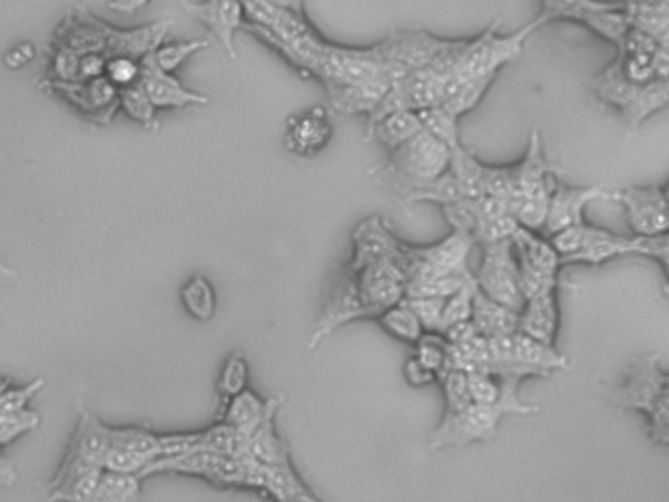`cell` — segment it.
<instances>
[{
    "label": "cell",
    "mask_w": 669,
    "mask_h": 502,
    "mask_svg": "<svg viewBox=\"0 0 669 502\" xmlns=\"http://www.w3.org/2000/svg\"><path fill=\"white\" fill-rule=\"evenodd\" d=\"M405 303L422 324L424 332H436L439 334L440 318H442V308L446 298H403Z\"/></svg>",
    "instance_id": "cell-50"
},
{
    "label": "cell",
    "mask_w": 669,
    "mask_h": 502,
    "mask_svg": "<svg viewBox=\"0 0 669 502\" xmlns=\"http://www.w3.org/2000/svg\"><path fill=\"white\" fill-rule=\"evenodd\" d=\"M470 321L473 322V326L483 338L511 336L519 326V313L509 306L491 301L481 293L480 288H475Z\"/></svg>",
    "instance_id": "cell-30"
},
{
    "label": "cell",
    "mask_w": 669,
    "mask_h": 502,
    "mask_svg": "<svg viewBox=\"0 0 669 502\" xmlns=\"http://www.w3.org/2000/svg\"><path fill=\"white\" fill-rule=\"evenodd\" d=\"M421 116L422 130L434 136L436 140L442 141L450 151L462 146L460 140V118L446 112L444 108L432 107L419 110Z\"/></svg>",
    "instance_id": "cell-39"
},
{
    "label": "cell",
    "mask_w": 669,
    "mask_h": 502,
    "mask_svg": "<svg viewBox=\"0 0 669 502\" xmlns=\"http://www.w3.org/2000/svg\"><path fill=\"white\" fill-rule=\"evenodd\" d=\"M632 30L668 41L669 0H622Z\"/></svg>",
    "instance_id": "cell-33"
},
{
    "label": "cell",
    "mask_w": 669,
    "mask_h": 502,
    "mask_svg": "<svg viewBox=\"0 0 669 502\" xmlns=\"http://www.w3.org/2000/svg\"><path fill=\"white\" fill-rule=\"evenodd\" d=\"M468 197L470 195L465 193L460 181L446 169L434 181L424 183L421 187L409 190L406 195H403V200H405L406 205L446 206Z\"/></svg>",
    "instance_id": "cell-34"
},
{
    "label": "cell",
    "mask_w": 669,
    "mask_h": 502,
    "mask_svg": "<svg viewBox=\"0 0 669 502\" xmlns=\"http://www.w3.org/2000/svg\"><path fill=\"white\" fill-rule=\"evenodd\" d=\"M403 375H405L406 383L413 385V387H429L432 383L439 381V375L434 371L426 370L422 363L416 362L414 357L406 360L403 365Z\"/></svg>",
    "instance_id": "cell-52"
},
{
    "label": "cell",
    "mask_w": 669,
    "mask_h": 502,
    "mask_svg": "<svg viewBox=\"0 0 669 502\" xmlns=\"http://www.w3.org/2000/svg\"><path fill=\"white\" fill-rule=\"evenodd\" d=\"M275 9L283 10V12H289V14H297V17H305V0H267Z\"/></svg>",
    "instance_id": "cell-57"
},
{
    "label": "cell",
    "mask_w": 669,
    "mask_h": 502,
    "mask_svg": "<svg viewBox=\"0 0 669 502\" xmlns=\"http://www.w3.org/2000/svg\"><path fill=\"white\" fill-rule=\"evenodd\" d=\"M118 108L125 110L126 116H130L134 122L140 124L144 130H156L157 110L151 105L148 92L144 91L141 82L118 91Z\"/></svg>",
    "instance_id": "cell-40"
},
{
    "label": "cell",
    "mask_w": 669,
    "mask_h": 502,
    "mask_svg": "<svg viewBox=\"0 0 669 502\" xmlns=\"http://www.w3.org/2000/svg\"><path fill=\"white\" fill-rule=\"evenodd\" d=\"M499 26L501 20L493 22L480 36L471 38L470 50L465 53L462 66L452 75H462L470 79H496L504 66L513 63L514 59L521 56L530 36L537 32V26L530 22L514 33L501 36L496 33Z\"/></svg>",
    "instance_id": "cell-7"
},
{
    "label": "cell",
    "mask_w": 669,
    "mask_h": 502,
    "mask_svg": "<svg viewBox=\"0 0 669 502\" xmlns=\"http://www.w3.org/2000/svg\"><path fill=\"white\" fill-rule=\"evenodd\" d=\"M513 355L514 362L532 371L537 377H550L555 371L571 367L570 360L558 347L530 338L521 332L513 334Z\"/></svg>",
    "instance_id": "cell-26"
},
{
    "label": "cell",
    "mask_w": 669,
    "mask_h": 502,
    "mask_svg": "<svg viewBox=\"0 0 669 502\" xmlns=\"http://www.w3.org/2000/svg\"><path fill=\"white\" fill-rule=\"evenodd\" d=\"M444 43L446 40L436 38L434 33L426 32L422 28H411V30L393 32L375 46L380 51L388 81L395 82L406 75L430 67L440 50L444 48Z\"/></svg>",
    "instance_id": "cell-8"
},
{
    "label": "cell",
    "mask_w": 669,
    "mask_h": 502,
    "mask_svg": "<svg viewBox=\"0 0 669 502\" xmlns=\"http://www.w3.org/2000/svg\"><path fill=\"white\" fill-rule=\"evenodd\" d=\"M611 403L620 411L642 412L648 419L650 442L669 445V373L661 367L660 354H642L628 363Z\"/></svg>",
    "instance_id": "cell-2"
},
{
    "label": "cell",
    "mask_w": 669,
    "mask_h": 502,
    "mask_svg": "<svg viewBox=\"0 0 669 502\" xmlns=\"http://www.w3.org/2000/svg\"><path fill=\"white\" fill-rule=\"evenodd\" d=\"M272 401L273 396L262 398L254 391L246 388L224 404L223 422L236 430L244 440H248L249 434L259 426V422L264 421Z\"/></svg>",
    "instance_id": "cell-32"
},
{
    "label": "cell",
    "mask_w": 669,
    "mask_h": 502,
    "mask_svg": "<svg viewBox=\"0 0 669 502\" xmlns=\"http://www.w3.org/2000/svg\"><path fill=\"white\" fill-rule=\"evenodd\" d=\"M609 200L624 206L628 224L637 236L668 234V185L611 189Z\"/></svg>",
    "instance_id": "cell-12"
},
{
    "label": "cell",
    "mask_w": 669,
    "mask_h": 502,
    "mask_svg": "<svg viewBox=\"0 0 669 502\" xmlns=\"http://www.w3.org/2000/svg\"><path fill=\"white\" fill-rule=\"evenodd\" d=\"M48 91H53L71 107L95 124H108L118 110V89L105 77L85 81L43 82Z\"/></svg>",
    "instance_id": "cell-14"
},
{
    "label": "cell",
    "mask_w": 669,
    "mask_h": 502,
    "mask_svg": "<svg viewBox=\"0 0 669 502\" xmlns=\"http://www.w3.org/2000/svg\"><path fill=\"white\" fill-rule=\"evenodd\" d=\"M334 136L331 112L324 107H311L287 118L283 128L285 149L297 157H316L331 146Z\"/></svg>",
    "instance_id": "cell-16"
},
{
    "label": "cell",
    "mask_w": 669,
    "mask_h": 502,
    "mask_svg": "<svg viewBox=\"0 0 669 502\" xmlns=\"http://www.w3.org/2000/svg\"><path fill=\"white\" fill-rule=\"evenodd\" d=\"M154 460H149L141 453L132 452V450H126L122 445L110 444L108 452L102 457L100 467L107 471H115V473H130V475H140L141 471L148 467L149 463Z\"/></svg>",
    "instance_id": "cell-47"
},
{
    "label": "cell",
    "mask_w": 669,
    "mask_h": 502,
    "mask_svg": "<svg viewBox=\"0 0 669 502\" xmlns=\"http://www.w3.org/2000/svg\"><path fill=\"white\" fill-rule=\"evenodd\" d=\"M110 442L149 460L159 457V434L141 426H110Z\"/></svg>",
    "instance_id": "cell-41"
},
{
    "label": "cell",
    "mask_w": 669,
    "mask_h": 502,
    "mask_svg": "<svg viewBox=\"0 0 669 502\" xmlns=\"http://www.w3.org/2000/svg\"><path fill=\"white\" fill-rule=\"evenodd\" d=\"M493 81L495 79H470L462 75H447L442 81L439 107L455 118H462L480 107Z\"/></svg>",
    "instance_id": "cell-29"
},
{
    "label": "cell",
    "mask_w": 669,
    "mask_h": 502,
    "mask_svg": "<svg viewBox=\"0 0 669 502\" xmlns=\"http://www.w3.org/2000/svg\"><path fill=\"white\" fill-rule=\"evenodd\" d=\"M473 246H475V242L470 234L452 230L450 236L440 239L436 244L411 246V252L440 272L450 273L468 269V256Z\"/></svg>",
    "instance_id": "cell-28"
},
{
    "label": "cell",
    "mask_w": 669,
    "mask_h": 502,
    "mask_svg": "<svg viewBox=\"0 0 669 502\" xmlns=\"http://www.w3.org/2000/svg\"><path fill=\"white\" fill-rule=\"evenodd\" d=\"M365 132L367 138L380 141L381 146L391 154L406 141L413 140L416 134L422 132L421 116L413 110L388 112L373 122L365 124Z\"/></svg>",
    "instance_id": "cell-31"
},
{
    "label": "cell",
    "mask_w": 669,
    "mask_h": 502,
    "mask_svg": "<svg viewBox=\"0 0 669 502\" xmlns=\"http://www.w3.org/2000/svg\"><path fill=\"white\" fill-rule=\"evenodd\" d=\"M597 99L619 110L630 128H640L650 116L668 107L669 81L656 79L646 85L628 81L612 61L591 81Z\"/></svg>",
    "instance_id": "cell-4"
},
{
    "label": "cell",
    "mask_w": 669,
    "mask_h": 502,
    "mask_svg": "<svg viewBox=\"0 0 669 502\" xmlns=\"http://www.w3.org/2000/svg\"><path fill=\"white\" fill-rule=\"evenodd\" d=\"M108 58L105 53H83L79 59V79L77 81H85V79H97V77H105V67H107Z\"/></svg>",
    "instance_id": "cell-53"
},
{
    "label": "cell",
    "mask_w": 669,
    "mask_h": 502,
    "mask_svg": "<svg viewBox=\"0 0 669 502\" xmlns=\"http://www.w3.org/2000/svg\"><path fill=\"white\" fill-rule=\"evenodd\" d=\"M141 481L140 475L102 470L92 502H140Z\"/></svg>",
    "instance_id": "cell-35"
},
{
    "label": "cell",
    "mask_w": 669,
    "mask_h": 502,
    "mask_svg": "<svg viewBox=\"0 0 669 502\" xmlns=\"http://www.w3.org/2000/svg\"><path fill=\"white\" fill-rule=\"evenodd\" d=\"M285 502H321L316 496H314L313 491L311 489H306L305 493L297 494V496H293L289 501Z\"/></svg>",
    "instance_id": "cell-58"
},
{
    "label": "cell",
    "mask_w": 669,
    "mask_h": 502,
    "mask_svg": "<svg viewBox=\"0 0 669 502\" xmlns=\"http://www.w3.org/2000/svg\"><path fill=\"white\" fill-rule=\"evenodd\" d=\"M669 41L653 40L638 30H628L617 46L614 63L628 81L637 85L668 79L669 77Z\"/></svg>",
    "instance_id": "cell-11"
},
{
    "label": "cell",
    "mask_w": 669,
    "mask_h": 502,
    "mask_svg": "<svg viewBox=\"0 0 669 502\" xmlns=\"http://www.w3.org/2000/svg\"><path fill=\"white\" fill-rule=\"evenodd\" d=\"M43 385H46L43 377H36V380L30 381L24 387L7 388L0 395V411H20V409H26L28 403H30V398L38 395L42 391Z\"/></svg>",
    "instance_id": "cell-51"
},
{
    "label": "cell",
    "mask_w": 669,
    "mask_h": 502,
    "mask_svg": "<svg viewBox=\"0 0 669 502\" xmlns=\"http://www.w3.org/2000/svg\"><path fill=\"white\" fill-rule=\"evenodd\" d=\"M475 288H478L475 280H471L465 287L460 288L455 295L446 298L444 308H442V318H440L439 334H444L450 326H454L458 322L470 321Z\"/></svg>",
    "instance_id": "cell-46"
},
{
    "label": "cell",
    "mask_w": 669,
    "mask_h": 502,
    "mask_svg": "<svg viewBox=\"0 0 669 502\" xmlns=\"http://www.w3.org/2000/svg\"><path fill=\"white\" fill-rule=\"evenodd\" d=\"M414 346H416L414 360L422 363L426 370L434 371L436 375L446 370L450 344H447V339L442 334L424 332L421 339Z\"/></svg>",
    "instance_id": "cell-44"
},
{
    "label": "cell",
    "mask_w": 669,
    "mask_h": 502,
    "mask_svg": "<svg viewBox=\"0 0 669 502\" xmlns=\"http://www.w3.org/2000/svg\"><path fill=\"white\" fill-rule=\"evenodd\" d=\"M181 7L190 18L207 26L216 41L220 43V48L228 53V58L238 59L234 38L246 24V14L240 0H203V2L181 0Z\"/></svg>",
    "instance_id": "cell-18"
},
{
    "label": "cell",
    "mask_w": 669,
    "mask_h": 502,
    "mask_svg": "<svg viewBox=\"0 0 669 502\" xmlns=\"http://www.w3.org/2000/svg\"><path fill=\"white\" fill-rule=\"evenodd\" d=\"M439 381L442 383L444 391V419L455 416L460 412L465 411L471 404L470 391H468V373L460 370L442 371L439 375Z\"/></svg>",
    "instance_id": "cell-42"
},
{
    "label": "cell",
    "mask_w": 669,
    "mask_h": 502,
    "mask_svg": "<svg viewBox=\"0 0 669 502\" xmlns=\"http://www.w3.org/2000/svg\"><path fill=\"white\" fill-rule=\"evenodd\" d=\"M102 467L81 460L63 462L50 481L51 502H92Z\"/></svg>",
    "instance_id": "cell-21"
},
{
    "label": "cell",
    "mask_w": 669,
    "mask_h": 502,
    "mask_svg": "<svg viewBox=\"0 0 669 502\" xmlns=\"http://www.w3.org/2000/svg\"><path fill=\"white\" fill-rule=\"evenodd\" d=\"M105 79L112 82L118 91L126 89V87H132L141 79L140 59L126 58V56L108 58L107 67H105Z\"/></svg>",
    "instance_id": "cell-48"
},
{
    "label": "cell",
    "mask_w": 669,
    "mask_h": 502,
    "mask_svg": "<svg viewBox=\"0 0 669 502\" xmlns=\"http://www.w3.org/2000/svg\"><path fill=\"white\" fill-rule=\"evenodd\" d=\"M40 426V414L32 409L20 411H0V447L12 444L17 437Z\"/></svg>",
    "instance_id": "cell-45"
},
{
    "label": "cell",
    "mask_w": 669,
    "mask_h": 502,
    "mask_svg": "<svg viewBox=\"0 0 669 502\" xmlns=\"http://www.w3.org/2000/svg\"><path fill=\"white\" fill-rule=\"evenodd\" d=\"M609 195H611V189L601 187V185L570 187V185L555 181L552 195H550V203H548L542 234L545 238H550L570 226L587 223V206L596 200H609Z\"/></svg>",
    "instance_id": "cell-17"
},
{
    "label": "cell",
    "mask_w": 669,
    "mask_h": 502,
    "mask_svg": "<svg viewBox=\"0 0 669 502\" xmlns=\"http://www.w3.org/2000/svg\"><path fill=\"white\" fill-rule=\"evenodd\" d=\"M367 318H370V313L360 297L356 277L346 267L344 272L340 273L338 280L334 283L331 295L324 303L323 314L316 322L311 339H308V350H316L331 338L336 329L346 326L350 322L367 321Z\"/></svg>",
    "instance_id": "cell-13"
},
{
    "label": "cell",
    "mask_w": 669,
    "mask_h": 502,
    "mask_svg": "<svg viewBox=\"0 0 669 502\" xmlns=\"http://www.w3.org/2000/svg\"><path fill=\"white\" fill-rule=\"evenodd\" d=\"M622 0H540V12L532 24L540 30L552 22H575L586 24L589 18L607 10L619 9Z\"/></svg>",
    "instance_id": "cell-27"
},
{
    "label": "cell",
    "mask_w": 669,
    "mask_h": 502,
    "mask_svg": "<svg viewBox=\"0 0 669 502\" xmlns=\"http://www.w3.org/2000/svg\"><path fill=\"white\" fill-rule=\"evenodd\" d=\"M17 481V470H14V465L2 455V447H0V486H12Z\"/></svg>",
    "instance_id": "cell-56"
},
{
    "label": "cell",
    "mask_w": 669,
    "mask_h": 502,
    "mask_svg": "<svg viewBox=\"0 0 669 502\" xmlns=\"http://www.w3.org/2000/svg\"><path fill=\"white\" fill-rule=\"evenodd\" d=\"M483 259L480 269L473 275L475 285L485 297L501 303L521 313L524 306L521 287H519V267L514 257L513 242H493L483 244Z\"/></svg>",
    "instance_id": "cell-9"
},
{
    "label": "cell",
    "mask_w": 669,
    "mask_h": 502,
    "mask_svg": "<svg viewBox=\"0 0 669 502\" xmlns=\"http://www.w3.org/2000/svg\"><path fill=\"white\" fill-rule=\"evenodd\" d=\"M513 183L506 198L509 215L527 230L540 232L544 228L545 213L555 179L545 159L542 134L534 128L529 136V148L521 161L511 165Z\"/></svg>",
    "instance_id": "cell-3"
},
{
    "label": "cell",
    "mask_w": 669,
    "mask_h": 502,
    "mask_svg": "<svg viewBox=\"0 0 669 502\" xmlns=\"http://www.w3.org/2000/svg\"><path fill=\"white\" fill-rule=\"evenodd\" d=\"M501 398L496 404L471 403L465 411L455 416H442L439 429L430 436V450L444 447H465L475 442H491L499 432V422L509 414L529 416L540 412L537 404H527L519 396V387L527 375L509 373L501 375Z\"/></svg>",
    "instance_id": "cell-1"
},
{
    "label": "cell",
    "mask_w": 669,
    "mask_h": 502,
    "mask_svg": "<svg viewBox=\"0 0 669 502\" xmlns=\"http://www.w3.org/2000/svg\"><path fill=\"white\" fill-rule=\"evenodd\" d=\"M9 275H12V272H10L9 267L4 265V262L0 259V279H4V277H9Z\"/></svg>",
    "instance_id": "cell-59"
},
{
    "label": "cell",
    "mask_w": 669,
    "mask_h": 502,
    "mask_svg": "<svg viewBox=\"0 0 669 502\" xmlns=\"http://www.w3.org/2000/svg\"><path fill=\"white\" fill-rule=\"evenodd\" d=\"M181 303L195 321H210L216 311V293L210 280L203 275L187 280L181 288Z\"/></svg>",
    "instance_id": "cell-36"
},
{
    "label": "cell",
    "mask_w": 669,
    "mask_h": 502,
    "mask_svg": "<svg viewBox=\"0 0 669 502\" xmlns=\"http://www.w3.org/2000/svg\"><path fill=\"white\" fill-rule=\"evenodd\" d=\"M208 46H210V41L208 40L159 43L156 50L151 51L146 58H148L159 71H164V73H175L187 59L193 58L195 53H199L200 50H205Z\"/></svg>",
    "instance_id": "cell-38"
},
{
    "label": "cell",
    "mask_w": 669,
    "mask_h": 502,
    "mask_svg": "<svg viewBox=\"0 0 669 502\" xmlns=\"http://www.w3.org/2000/svg\"><path fill=\"white\" fill-rule=\"evenodd\" d=\"M110 426L100 422L95 414L89 411L79 412V422L75 430L73 437L69 442L66 455L69 460H81V462L99 465L102 463L105 453L110 447Z\"/></svg>",
    "instance_id": "cell-24"
},
{
    "label": "cell",
    "mask_w": 669,
    "mask_h": 502,
    "mask_svg": "<svg viewBox=\"0 0 669 502\" xmlns=\"http://www.w3.org/2000/svg\"><path fill=\"white\" fill-rule=\"evenodd\" d=\"M511 242H513L516 264L530 267V269L538 273H544L550 277H560L562 262H560L558 252L544 234L527 230V228L519 226Z\"/></svg>",
    "instance_id": "cell-25"
},
{
    "label": "cell",
    "mask_w": 669,
    "mask_h": 502,
    "mask_svg": "<svg viewBox=\"0 0 669 502\" xmlns=\"http://www.w3.org/2000/svg\"><path fill=\"white\" fill-rule=\"evenodd\" d=\"M33 58H36V46L30 43V41H22V43H18V46L10 48L4 53V66L9 67V69H22Z\"/></svg>",
    "instance_id": "cell-54"
},
{
    "label": "cell",
    "mask_w": 669,
    "mask_h": 502,
    "mask_svg": "<svg viewBox=\"0 0 669 502\" xmlns=\"http://www.w3.org/2000/svg\"><path fill=\"white\" fill-rule=\"evenodd\" d=\"M468 391L471 403L496 404L501 398V380L483 371L468 373Z\"/></svg>",
    "instance_id": "cell-49"
},
{
    "label": "cell",
    "mask_w": 669,
    "mask_h": 502,
    "mask_svg": "<svg viewBox=\"0 0 669 502\" xmlns=\"http://www.w3.org/2000/svg\"><path fill=\"white\" fill-rule=\"evenodd\" d=\"M377 322L381 328L391 334L393 338L401 339L405 344H416L424 334L421 322L416 318V314L401 301L399 305L391 306L385 313L380 314Z\"/></svg>",
    "instance_id": "cell-37"
},
{
    "label": "cell",
    "mask_w": 669,
    "mask_h": 502,
    "mask_svg": "<svg viewBox=\"0 0 669 502\" xmlns=\"http://www.w3.org/2000/svg\"><path fill=\"white\" fill-rule=\"evenodd\" d=\"M323 87L328 92L332 110H336L338 115H364L367 118L375 108L380 107L381 100L391 87V81L381 77V79L362 82H324Z\"/></svg>",
    "instance_id": "cell-20"
},
{
    "label": "cell",
    "mask_w": 669,
    "mask_h": 502,
    "mask_svg": "<svg viewBox=\"0 0 669 502\" xmlns=\"http://www.w3.org/2000/svg\"><path fill=\"white\" fill-rule=\"evenodd\" d=\"M442 81H444V77H440L426 67L421 71L406 75L399 81L391 82L380 107L367 116V124L377 120L381 116L388 115V112H397V110L419 112L424 108L439 107Z\"/></svg>",
    "instance_id": "cell-15"
},
{
    "label": "cell",
    "mask_w": 669,
    "mask_h": 502,
    "mask_svg": "<svg viewBox=\"0 0 669 502\" xmlns=\"http://www.w3.org/2000/svg\"><path fill=\"white\" fill-rule=\"evenodd\" d=\"M285 398L283 396H273L272 406L264 416V421L259 422L244 445L242 455L249 457L257 465H282L289 463V447L285 444V440L277 432V412L282 409Z\"/></svg>",
    "instance_id": "cell-23"
},
{
    "label": "cell",
    "mask_w": 669,
    "mask_h": 502,
    "mask_svg": "<svg viewBox=\"0 0 669 502\" xmlns=\"http://www.w3.org/2000/svg\"><path fill=\"white\" fill-rule=\"evenodd\" d=\"M450 149L436 140L434 136L422 130L413 140L406 141L401 148L388 154V159L381 167L399 187L409 190L421 187L424 183L434 181L444 174L450 165Z\"/></svg>",
    "instance_id": "cell-6"
},
{
    "label": "cell",
    "mask_w": 669,
    "mask_h": 502,
    "mask_svg": "<svg viewBox=\"0 0 669 502\" xmlns=\"http://www.w3.org/2000/svg\"><path fill=\"white\" fill-rule=\"evenodd\" d=\"M141 87L148 92L151 105L156 110L167 108L205 107L208 105L207 95L187 89L174 73L159 71L148 58L141 59Z\"/></svg>",
    "instance_id": "cell-19"
},
{
    "label": "cell",
    "mask_w": 669,
    "mask_h": 502,
    "mask_svg": "<svg viewBox=\"0 0 669 502\" xmlns=\"http://www.w3.org/2000/svg\"><path fill=\"white\" fill-rule=\"evenodd\" d=\"M151 0H110L108 9L118 14H136L141 9H146Z\"/></svg>",
    "instance_id": "cell-55"
},
{
    "label": "cell",
    "mask_w": 669,
    "mask_h": 502,
    "mask_svg": "<svg viewBox=\"0 0 669 502\" xmlns=\"http://www.w3.org/2000/svg\"><path fill=\"white\" fill-rule=\"evenodd\" d=\"M249 367L242 352H234L224 363L218 381V393L223 396L224 404L230 398L240 395L242 391L248 388Z\"/></svg>",
    "instance_id": "cell-43"
},
{
    "label": "cell",
    "mask_w": 669,
    "mask_h": 502,
    "mask_svg": "<svg viewBox=\"0 0 669 502\" xmlns=\"http://www.w3.org/2000/svg\"><path fill=\"white\" fill-rule=\"evenodd\" d=\"M669 242L668 234L661 236H620L614 232L603 230L591 246L579 252L575 256L562 259L565 265H591L601 267L617 257H648L661 265L663 273L668 272Z\"/></svg>",
    "instance_id": "cell-10"
},
{
    "label": "cell",
    "mask_w": 669,
    "mask_h": 502,
    "mask_svg": "<svg viewBox=\"0 0 669 502\" xmlns=\"http://www.w3.org/2000/svg\"><path fill=\"white\" fill-rule=\"evenodd\" d=\"M560 298L558 288H550L537 297L529 298L521 313L516 332L527 334L530 338L540 339L544 344L555 346V338L560 332Z\"/></svg>",
    "instance_id": "cell-22"
},
{
    "label": "cell",
    "mask_w": 669,
    "mask_h": 502,
    "mask_svg": "<svg viewBox=\"0 0 669 502\" xmlns=\"http://www.w3.org/2000/svg\"><path fill=\"white\" fill-rule=\"evenodd\" d=\"M157 473L205 479L220 489H248V460L244 455L234 457L197 450L171 457H157L141 471L140 478H151Z\"/></svg>",
    "instance_id": "cell-5"
}]
</instances>
